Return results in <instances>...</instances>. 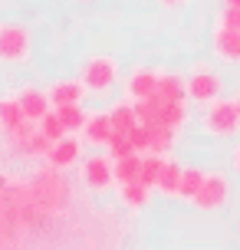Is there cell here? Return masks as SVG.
<instances>
[{"instance_id":"cell-1","label":"cell","mask_w":240,"mask_h":250,"mask_svg":"<svg viewBox=\"0 0 240 250\" xmlns=\"http://www.w3.org/2000/svg\"><path fill=\"white\" fill-rule=\"evenodd\" d=\"M132 224L50 162H3L0 250H122Z\"/></svg>"},{"instance_id":"cell-2","label":"cell","mask_w":240,"mask_h":250,"mask_svg":"<svg viewBox=\"0 0 240 250\" xmlns=\"http://www.w3.org/2000/svg\"><path fill=\"white\" fill-rule=\"evenodd\" d=\"M53 142L43 132H40L37 122H30L26 119L20 128H13L3 135V162L10 165H26V162H46V155H50Z\"/></svg>"},{"instance_id":"cell-3","label":"cell","mask_w":240,"mask_h":250,"mask_svg":"<svg viewBox=\"0 0 240 250\" xmlns=\"http://www.w3.org/2000/svg\"><path fill=\"white\" fill-rule=\"evenodd\" d=\"M79 79L86 83L89 96H109L119 79H122V66L109 53H92L82 66H79Z\"/></svg>"},{"instance_id":"cell-4","label":"cell","mask_w":240,"mask_h":250,"mask_svg":"<svg viewBox=\"0 0 240 250\" xmlns=\"http://www.w3.org/2000/svg\"><path fill=\"white\" fill-rule=\"evenodd\" d=\"M188 99L194 105H211V102L224 99V73L211 66V62H194L188 69Z\"/></svg>"},{"instance_id":"cell-5","label":"cell","mask_w":240,"mask_h":250,"mask_svg":"<svg viewBox=\"0 0 240 250\" xmlns=\"http://www.w3.org/2000/svg\"><path fill=\"white\" fill-rule=\"evenodd\" d=\"M30 56H33L30 26L20 20H3L0 23V60L7 66H20V62H30Z\"/></svg>"},{"instance_id":"cell-6","label":"cell","mask_w":240,"mask_h":250,"mask_svg":"<svg viewBox=\"0 0 240 250\" xmlns=\"http://www.w3.org/2000/svg\"><path fill=\"white\" fill-rule=\"evenodd\" d=\"M201 132L214 138H234L240 132V109L234 99H217L201 109Z\"/></svg>"},{"instance_id":"cell-7","label":"cell","mask_w":240,"mask_h":250,"mask_svg":"<svg viewBox=\"0 0 240 250\" xmlns=\"http://www.w3.org/2000/svg\"><path fill=\"white\" fill-rule=\"evenodd\" d=\"M82 181L96 194H105V191L119 188V181H115V158L109 151L105 155H89V158H82Z\"/></svg>"},{"instance_id":"cell-8","label":"cell","mask_w":240,"mask_h":250,"mask_svg":"<svg viewBox=\"0 0 240 250\" xmlns=\"http://www.w3.org/2000/svg\"><path fill=\"white\" fill-rule=\"evenodd\" d=\"M230 201V178L224 175V171H207V178H204L201 191L194 194V208L198 211H224Z\"/></svg>"},{"instance_id":"cell-9","label":"cell","mask_w":240,"mask_h":250,"mask_svg":"<svg viewBox=\"0 0 240 250\" xmlns=\"http://www.w3.org/2000/svg\"><path fill=\"white\" fill-rule=\"evenodd\" d=\"M158 79H161V69H152V66H135L132 73L125 76V96L132 102H141V99H152L158 92Z\"/></svg>"},{"instance_id":"cell-10","label":"cell","mask_w":240,"mask_h":250,"mask_svg":"<svg viewBox=\"0 0 240 250\" xmlns=\"http://www.w3.org/2000/svg\"><path fill=\"white\" fill-rule=\"evenodd\" d=\"M82 148H86L82 135H66V138H60V142H53L46 162H50L53 168H60V171H69V168H76V165L82 162Z\"/></svg>"},{"instance_id":"cell-11","label":"cell","mask_w":240,"mask_h":250,"mask_svg":"<svg viewBox=\"0 0 240 250\" xmlns=\"http://www.w3.org/2000/svg\"><path fill=\"white\" fill-rule=\"evenodd\" d=\"M79 135H82V142H86L89 148H109V142H112V135H115L112 112H105V109L89 112V122Z\"/></svg>"},{"instance_id":"cell-12","label":"cell","mask_w":240,"mask_h":250,"mask_svg":"<svg viewBox=\"0 0 240 250\" xmlns=\"http://www.w3.org/2000/svg\"><path fill=\"white\" fill-rule=\"evenodd\" d=\"M211 50L224 66H240V30H230V26H217L211 33Z\"/></svg>"},{"instance_id":"cell-13","label":"cell","mask_w":240,"mask_h":250,"mask_svg":"<svg viewBox=\"0 0 240 250\" xmlns=\"http://www.w3.org/2000/svg\"><path fill=\"white\" fill-rule=\"evenodd\" d=\"M46 92H50V102L53 109H63V105H82L89 96V89L82 79H56V83H50L46 86Z\"/></svg>"},{"instance_id":"cell-14","label":"cell","mask_w":240,"mask_h":250,"mask_svg":"<svg viewBox=\"0 0 240 250\" xmlns=\"http://www.w3.org/2000/svg\"><path fill=\"white\" fill-rule=\"evenodd\" d=\"M152 185H145V181H128V185H119L115 188V194H119V208L128 214H139L148 208V201H152Z\"/></svg>"},{"instance_id":"cell-15","label":"cell","mask_w":240,"mask_h":250,"mask_svg":"<svg viewBox=\"0 0 240 250\" xmlns=\"http://www.w3.org/2000/svg\"><path fill=\"white\" fill-rule=\"evenodd\" d=\"M17 96H20V105H23V112L30 122H40L46 112H53V102H50V92L46 89H40V86H20L17 89Z\"/></svg>"},{"instance_id":"cell-16","label":"cell","mask_w":240,"mask_h":250,"mask_svg":"<svg viewBox=\"0 0 240 250\" xmlns=\"http://www.w3.org/2000/svg\"><path fill=\"white\" fill-rule=\"evenodd\" d=\"M23 122H26V112H23V105H20V96L7 92L0 99V128H3V135L13 132V128H20Z\"/></svg>"},{"instance_id":"cell-17","label":"cell","mask_w":240,"mask_h":250,"mask_svg":"<svg viewBox=\"0 0 240 250\" xmlns=\"http://www.w3.org/2000/svg\"><path fill=\"white\" fill-rule=\"evenodd\" d=\"M158 99L164 102H178V99H188V79L181 73H171V69H161V79H158Z\"/></svg>"},{"instance_id":"cell-18","label":"cell","mask_w":240,"mask_h":250,"mask_svg":"<svg viewBox=\"0 0 240 250\" xmlns=\"http://www.w3.org/2000/svg\"><path fill=\"white\" fill-rule=\"evenodd\" d=\"M109 112H112V122H115V132H132V128H135V125H141V119H139V109H135V102L128 99H119L112 105V109H109Z\"/></svg>"},{"instance_id":"cell-19","label":"cell","mask_w":240,"mask_h":250,"mask_svg":"<svg viewBox=\"0 0 240 250\" xmlns=\"http://www.w3.org/2000/svg\"><path fill=\"white\" fill-rule=\"evenodd\" d=\"M141 168H145V155L132 151L125 158H115V181L128 185V181H141Z\"/></svg>"},{"instance_id":"cell-20","label":"cell","mask_w":240,"mask_h":250,"mask_svg":"<svg viewBox=\"0 0 240 250\" xmlns=\"http://www.w3.org/2000/svg\"><path fill=\"white\" fill-rule=\"evenodd\" d=\"M207 171L198 165H184V175H181V188H178V201H194V194L201 191Z\"/></svg>"},{"instance_id":"cell-21","label":"cell","mask_w":240,"mask_h":250,"mask_svg":"<svg viewBox=\"0 0 240 250\" xmlns=\"http://www.w3.org/2000/svg\"><path fill=\"white\" fill-rule=\"evenodd\" d=\"M181 175H184V165L178 162V158H168V168H164L161 181H158V194H161V198H178Z\"/></svg>"},{"instance_id":"cell-22","label":"cell","mask_w":240,"mask_h":250,"mask_svg":"<svg viewBox=\"0 0 240 250\" xmlns=\"http://www.w3.org/2000/svg\"><path fill=\"white\" fill-rule=\"evenodd\" d=\"M168 158L171 155H155V151H145V168H141V181L152 185L158 191V181H161L164 168H168Z\"/></svg>"},{"instance_id":"cell-23","label":"cell","mask_w":240,"mask_h":250,"mask_svg":"<svg viewBox=\"0 0 240 250\" xmlns=\"http://www.w3.org/2000/svg\"><path fill=\"white\" fill-rule=\"evenodd\" d=\"M56 112H60V119H63L69 135H79V132L86 128V122H89L86 105H63V109H56Z\"/></svg>"},{"instance_id":"cell-24","label":"cell","mask_w":240,"mask_h":250,"mask_svg":"<svg viewBox=\"0 0 240 250\" xmlns=\"http://www.w3.org/2000/svg\"><path fill=\"white\" fill-rule=\"evenodd\" d=\"M175 142H178L175 128H168V125H152V148L148 151H155V155H171Z\"/></svg>"},{"instance_id":"cell-25","label":"cell","mask_w":240,"mask_h":250,"mask_svg":"<svg viewBox=\"0 0 240 250\" xmlns=\"http://www.w3.org/2000/svg\"><path fill=\"white\" fill-rule=\"evenodd\" d=\"M37 125H40V132H43V135L50 138V142H60V138H66V135H69L56 109H53V112H46V115H43V119H40Z\"/></svg>"},{"instance_id":"cell-26","label":"cell","mask_w":240,"mask_h":250,"mask_svg":"<svg viewBox=\"0 0 240 250\" xmlns=\"http://www.w3.org/2000/svg\"><path fill=\"white\" fill-rule=\"evenodd\" d=\"M105 151H109L112 158H125V155H132V151H135V145H132V138H128L125 132H115Z\"/></svg>"},{"instance_id":"cell-27","label":"cell","mask_w":240,"mask_h":250,"mask_svg":"<svg viewBox=\"0 0 240 250\" xmlns=\"http://www.w3.org/2000/svg\"><path fill=\"white\" fill-rule=\"evenodd\" d=\"M128 138H132V145H135V151H141V155H145V151L152 148V125H135V128H132V132H128Z\"/></svg>"},{"instance_id":"cell-28","label":"cell","mask_w":240,"mask_h":250,"mask_svg":"<svg viewBox=\"0 0 240 250\" xmlns=\"http://www.w3.org/2000/svg\"><path fill=\"white\" fill-rule=\"evenodd\" d=\"M217 26L240 30V7H220V13H217Z\"/></svg>"},{"instance_id":"cell-29","label":"cell","mask_w":240,"mask_h":250,"mask_svg":"<svg viewBox=\"0 0 240 250\" xmlns=\"http://www.w3.org/2000/svg\"><path fill=\"white\" fill-rule=\"evenodd\" d=\"M158 7H164V10H175V7H184V3H191V0H155Z\"/></svg>"},{"instance_id":"cell-30","label":"cell","mask_w":240,"mask_h":250,"mask_svg":"<svg viewBox=\"0 0 240 250\" xmlns=\"http://www.w3.org/2000/svg\"><path fill=\"white\" fill-rule=\"evenodd\" d=\"M230 165L237 168V175H240V142L234 145V151H230Z\"/></svg>"},{"instance_id":"cell-31","label":"cell","mask_w":240,"mask_h":250,"mask_svg":"<svg viewBox=\"0 0 240 250\" xmlns=\"http://www.w3.org/2000/svg\"><path fill=\"white\" fill-rule=\"evenodd\" d=\"M224 7H240V0H220Z\"/></svg>"},{"instance_id":"cell-32","label":"cell","mask_w":240,"mask_h":250,"mask_svg":"<svg viewBox=\"0 0 240 250\" xmlns=\"http://www.w3.org/2000/svg\"><path fill=\"white\" fill-rule=\"evenodd\" d=\"M234 102H237V109H240V92H237V96H234Z\"/></svg>"},{"instance_id":"cell-33","label":"cell","mask_w":240,"mask_h":250,"mask_svg":"<svg viewBox=\"0 0 240 250\" xmlns=\"http://www.w3.org/2000/svg\"><path fill=\"white\" fill-rule=\"evenodd\" d=\"M76 3H96V0H76Z\"/></svg>"},{"instance_id":"cell-34","label":"cell","mask_w":240,"mask_h":250,"mask_svg":"<svg viewBox=\"0 0 240 250\" xmlns=\"http://www.w3.org/2000/svg\"><path fill=\"white\" fill-rule=\"evenodd\" d=\"M237 234H240V224H237Z\"/></svg>"}]
</instances>
